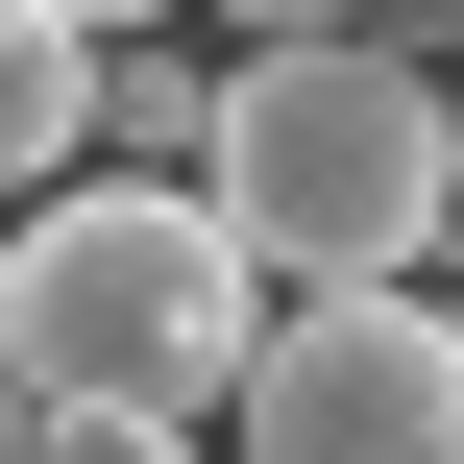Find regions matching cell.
<instances>
[{
  "label": "cell",
  "instance_id": "obj_1",
  "mask_svg": "<svg viewBox=\"0 0 464 464\" xmlns=\"http://www.w3.org/2000/svg\"><path fill=\"white\" fill-rule=\"evenodd\" d=\"M269 343V245L220 220V171H49L24 269H0V367L49 416H220Z\"/></svg>",
  "mask_w": 464,
  "mask_h": 464
},
{
  "label": "cell",
  "instance_id": "obj_2",
  "mask_svg": "<svg viewBox=\"0 0 464 464\" xmlns=\"http://www.w3.org/2000/svg\"><path fill=\"white\" fill-rule=\"evenodd\" d=\"M220 220L269 245V294L416 269V245L464 220V122H440V49H392V24L245 49V73H220Z\"/></svg>",
  "mask_w": 464,
  "mask_h": 464
},
{
  "label": "cell",
  "instance_id": "obj_3",
  "mask_svg": "<svg viewBox=\"0 0 464 464\" xmlns=\"http://www.w3.org/2000/svg\"><path fill=\"white\" fill-rule=\"evenodd\" d=\"M220 440H245V464H464V294H416V269L269 294Z\"/></svg>",
  "mask_w": 464,
  "mask_h": 464
},
{
  "label": "cell",
  "instance_id": "obj_4",
  "mask_svg": "<svg viewBox=\"0 0 464 464\" xmlns=\"http://www.w3.org/2000/svg\"><path fill=\"white\" fill-rule=\"evenodd\" d=\"M98 171V24L73 0H0V196Z\"/></svg>",
  "mask_w": 464,
  "mask_h": 464
},
{
  "label": "cell",
  "instance_id": "obj_5",
  "mask_svg": "<svg viewBox=\"0 0 464 464\" xmlns=\"http://www.w3.org/2000/svg\"><path fill=\"white\" fill-rule=\"evenodd\" d=\"M49 464H220V440H196V416H73Z\"/></svg>",
  "mask_w": 464,
  "mask_h": 464
},
{
  "label": "cell",
  "instance_id": "obj_6",
  "mask_svg": "<svg viewBox=\"0 0 464 464\" xmlns=\"http://www.w3.org/2000/svg\"><path fill=\"white\" fill-rule=\"evenodd\" d=\"M220 24H245V49H318V24H367V0H220Z\"/></svg>",
  "mask_w": 464,
  "mask_h": 464
},
{
  "label": "cell",
  "instance_id": "obj_7",
  "mask_svg": "<svg viewBox=\"0 0 464 464\" xmlns=\"http://www.w3.org/2000/svg\"><path fill=\"white\" fill-rule=\"evenodd\" d=\"M49 440H73V416H49V392H24V367H0V464H49Z\"/></svg>",
  "mask_w": 464,
  "mask_h": 464
},
{
  "label": "cell",
  "instance_id": "obj_8",
  "mask_svg": "<svg viewBox=\"0 0 464 464\" xmlns=\"http://www.w3.org/2000/svg\"><path fill=\"white\" fill-rule=\"evenodd\" d=\"M73 24H98V49H147V24H171V0H73Z\"/></svg>",
  "mask_w": 464,
  "mask_h": 464
},
{
  "label": "cell",
  "instance_id": "obj_9",
  "mask_svg": "<svg viewBox=\"0 0 464 464\" xmlns=\"http://www.w3.org/2000/svg\"><path fill=\"white\" fill-rule=\"evenodd\" d=\"M440 122H464V73H440Z\"/></svg>",
  "mask_w": 464,
  "mask_h": 464
}]
</instances>
